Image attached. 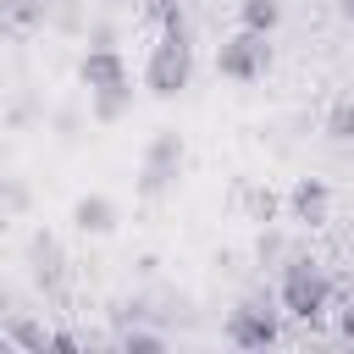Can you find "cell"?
I'll return each instance as SVG.
<instances>
[{
  "mask_svg": "<svg viewBox=\"0 0 354 354\" xmlns=\"http://www.w3.org/2000/svg\"><path fill=\"white\" fill-rule=\"evenodd\" d=\"M216 66H221V77H232V83H254V77L271 66V44H266V33H249V28H243L238 39L221 44Z\"/></svg>",
  "mask_w": 354,
  "mask_h": 354,
  "instance_id": "6da1fadb",
  "label": "cell"
},
{
  "mask_svg": "<svg viewBox=\"0 0 354 354\" xmlns=\"http://www.w3.org/2000/svg\"><path fill=\"white\" fill-rule=\"evenodd\" d=\"M83 83H88V94H100V116H116L122 111V94H127V72H122V61L111 55V50H94L88 61H83Z\"/></svg>",
  "mask_w": 354,
  "mask_h": 354,
  "instance_id": "7a4b0ae2",
  "label": "cell"
},
{
  "mask_svg": "<svg viewBox=\"0 0 354 354\" xmlns=\"http://www.w3.org/2000/svg\"><path fill=\"white\" fill-rule=\"evenodd\" d=\"M282 304H288L293 315H315V310L326 304V277H321L310 260H293V266L282 271Z\"/></svg>",
  "mask_w": 354,
  "mask_h": 354,
  "instance_id": "3957f363",
  "label": "cell"
},
{
  "mask_svg": "<svg viewBox=\"0 0 354 354\" xmlns=\"http://www.w3.org/2000/svg\"><path fill=\"white\" fill-rule=\"evenodd\" d=\"M183 83H188V50H183V33H166V44L149 61V88L155 94H177Z\"/></svg>",
  "mask_w": 354,
  "mask_h": 354,
  "instance_id": "277c9868",
  "label": "cell"
},
{
  "mask_svg": "<svg viewBox=\"0 0 354 354\" xmlns=\"http://www.w3.org/2000/svg\"><path fill=\"white\" fill-rule=\"evenodd\" d=\"M227 337H232V343H243V348H260V343H271V337H277V326H271V321H260L254 310H232Z\"/></svg>",
  "mask_w": 354,
  "mask_h": 354,
  "instance_id": "5b68a950",
  "label": "cell"
},
{
  "mask_svg": "<svg viewBox=\"0 0 354 354\" xmlns=\"http://www.w3.org/2000/svg\"><path fill=\"white\" fill-rule=\"evenodd\" d=\"M277 17H282V6H277V0H243V6H238V22H243L249 33H271V28H277Z\"/></svg>",
  "mask_w": 354,
  "mask_h": 354,
  "instance_id": "8992f818",
  "label": "cell"
},
{
  "mask_svg": "<svg viewBox=\"0 0 354 354\" xmlns=\"http://www.w3.org/2000/svg\"><path fill=\"white\" fill-rule=\"evenodd\" d=\"M293 210H299L304 221H321V216H326V183H299V188H293Z\"/></svg>",
  "mask_w": 354,
  "mask_h": 354,
  "instance_id": "52a82bcc",
  "label": "cell"
},
{
  "mask_svg": "<svg viewBox=\"0 0 354 354\" xmlns=\"http://www.w3.org/2000/svg\"><path fill=\"white\" fill-rule=\"evenodd\" d=\"M111 199H83L77 205V227H88V232H111Z\"/></svg>",
  "mask_w": 354,
  "mask_h": 354,
  "instance_id": "ba28073f",
  "label": "cell"
},
{
  "mask_svg": "<svg viewBox=\"0 0 354 354\" xmlns=\"http://www.w3.org/2000/svg\"><path fill=\"white\" fill-rule=\"evenodd\" d=\"M326 127H332V138H354V100H343V105L326 116Z\"/></svg>",
  "mask_w": 354,
  "mask_h": 354,
  "instance_id": "9c48e42d",
  "label": "cell"
},
{
  "mask_svg": "<svg viewBox=\"0 0 354 354\" xmlns=\"http://www.w3.org/2000/svg\"><path fill=\"white\" fill-rule=\"evenodd\" d=\"M343 332H348V337H354V315H343Z\"/></svg>",
  "mask_w": 354,
  "mask_h": 354,
  "instance_id": "30bf717a",
  "label": "cell"
},
{
  "mask_svg": "<svg viewBox=\"0 0 354 354\" xmlns=\"http://www.w3.org/2000/svg\"><path fill=\"white\" fill-rule=\"evenodd\" d=\"M343 11H348V17H354V0H343Z\"/></svg>",
  "mask_w": 354,
  "mask_h": 354,
  "instance_id": "8fae6325",
  "label": "cell"
}]
</instances>
